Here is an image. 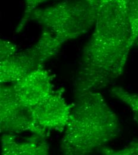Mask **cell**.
<instances>
[{
  "label": "cell",
  "mask_w": 138,
  "mask_h": 155,
  "mask_svg": "<svg viewBox=\"0 0 138 155\" xmlns=\"http://www.w3.org/2000/svg\"><path fill=\"white\" fill-rule=\"evenodd\" d=\"M17 45L10 41L1 40L0 60L8 58L17 52Z\"/></svg>",
  "instance_id": "obj_13"
},
{
  "label": "cell",
  "mask_w": 138,
  "mask_h": 155,
  "mask_svg": "<svg viewBox=\"0 0 138 155\" xmlns=\"http://www.w3.org/2000/svg\"><path fill=\"white\" fill-rule=\"evenodd\" d=\"M59 50L54 39L47 34H41L38 41L30 48L1 60V82L14 83L19 81L32 71L42 68Z\"/></svg>",
  "instance_id": "obj_4"
},
{
  "label": "cell",
  "mask_w": 138,
  "mask_h": 155,
  "mask_svg": "<svg viewBox=\"0 0 138 155\" xmlns=\"http://www.w3.org/2000/svg\"><path fill=\"white\" fill-rule=\"evenodd\" d=\"M132 29L121 0H101L95 29L85 46L76 79L78 95L110 84L123 73Z\"/></svg>",
  "instance_id": "obj_1"
},
{
  "label": "cell",
  "mask_w": 138,
  "mask_h": 155,
  "mask_svg": "<svg viewBox=\"0 0 138 155\" xmlns=\"http://www.w3.org/2000/svg\"><path fill=\"white\" fill-rule=\"evenodd\" d=\"M101 0H67L47 7L37 8L32 20L64 43L87 33L95 26Z\"/></svg>",
  "instance_id": "obj_3"
},
{
  "label": "cell",
  "mask_w": 138,
  "mask_h": 155,
  "mask_svg": "<svg viewBox=\"0 0 138 155\" xmlns=\"http://www.w3.org/2000/svg\"><path fill=\"white\" fill-rule=\"evenodd\" d=\"M1 131L5 134L34 133L31 109L23 106L13 85L1 87Z\"/></svg>",
  "instance_id": "obj_6"
},
{
  "label": "cell",
  "mask_w": 138,
  "mask_h": 155,
  "mask_svg": "<svg viewBox=\"0 0 138 155\" xmlns=\"http://www.w3.org/2000/svg\"><path fill=\"white\" fill-rule=\"evenodd\" d=\"M72 107L62 97V92L56 93L31 109L34 134L45 137L48 131L63 132L68 123Z\"/></svg>",
  "instance_id": "obj_5"
},
{
  "label": "cell",
  "mask_w": 138,
  "mask_h": 155,
  "mask_svg": "<svg viewBox=\"0 0 138 155\" xmlns=\"http://www.w3.org/2000/svg\"><path fill=\"white\" fill-rule=\"evenodd\" d=\"M3 155H47L48 146L44 137L34 134L24 140L17 141L15 134H4L2 137Z\"/></svg>",
  "instance_id": "obj_8"
},
{
  "label": "cell",
  "mask_w": 138,
  "mask_h": 155,
  "mask_svg": "<svg viewBox=\"0 0 138 155\" xmlns=\"http://www.w3.org/2000/svg\"><path fill=\"white\" fill-rule=\"evenodd\" d=\"M118 118L102 96L89 91L76 96L60 147L67 155L90 153L118 136Z\"/></svg>",
  "instance_id": "obj_2"
},
{
  "label": "cell",
  "mask_w": 138,
  "mask_h": 155,
  "mask_svg": "<svg viewBox=\"0 0 138 155\" xmlns=\"http://www.w3.org/2000/svg\"><path fill=\"white\" fill-rule=\"evenodd\" d=\"M113 97L121 101L131 109L135 121L138 124V94L130 93L120 87H116L111 90Z\"/></svg>",
  "instance_id": "obj_9"
},
{
  "label": "cell",
  "mask_w": 138,
  "mask_h": 155,
  "mask_svg": "<svg viewBox=\"0 0 138 155\" xmlns=\"http://www.w3.org/2000/svg\"><path fill=\"white\" fill-rule=\"evenodd\" d=\"M132 29L133 44L138 38V0H121Z\"/></svg>",
  "instance_id": "obj_10"
},
{
  "label": "cell",
  "mask_w": 138,
  "mask_h": 155,
  "mask_svg": "<svg viewBox=\"0 0 138 155\" xmlns=\"http://www.w3.org/2000/svg\"><path fill=\"white\" fill-rule=\"evenodd\" d=\"M51 77L42 67L13 83V86L20 103L31 109L42 100L54 94L56 91L53 90Z\"/></svg>",
  "instance_id": "obj_7"
},
{
  "label": "cell",
  "mask_w": 138,
  "mask_h": 155,
  "mask_svg": "<svg viewBox=\"0 0 138 155\" xmlns=\"http://www.w3.org/2000/svg\"><path fill=\"white\" fill-rule=\"evenodd\" d=\"M26 4V8L23 16L21 19L19 24L17 27L16 32L21 31L25 25L29 21V18L33 11L38 8L40 4L45 2L49 0H24Z\"/></svg>",
  "instance_id": "obj_11"
},
{
  "label": "cell",
  "mask_w": 138,
  "mask_h": 155,
  "mask_svg": "<svg viewBox=\"0 0 138 155\" xmlns=\"http://www.w3.org/2000/svg\"><path fill=\"white\" fill-rule=\"evenodd\" d=\"M102 152L105 155H138V140L130 143L123 149L116 150L107 148H103Z\"/></svg>",
  "instance_id": "obj_12"
}]
</instances>
